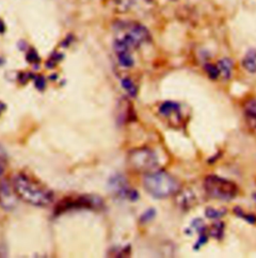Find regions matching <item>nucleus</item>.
Instances as JSON below:
<instances>
[{"label": "nucleus", "instance_id": "f257e3e1", "mask_svg": "<svg viewBox=\"0 0 256 258\" xmlns=\"http://www.w3.org/2000/svg\"><path fill=\"white\" fill-rule=\"evenodd\" d=\"M11 184L16 196L31 205L44 207L53 201L54 195L50 189L23 173L15 175Z\"/></svg>", "mask_w": 256, "mask_h": 258}, {"label": "nucleus", "instance_id": "f03ea898", "mask_svg": "<svg viewBox=\"0 0 256 258\" xmlns=\"http://www.w3.org/2000/svg\"><path fill=\"white\" fill-rule=\"evenodd\" d=\"M149 38V32L143 25L134 22L124 23L114 41V50L116 53L130 52L147 42Z\"/></svg>", "mask_w": 256, "mask_h": 258}, {"label": "nucleus", "instance_id": "7ed1b4c3", "mask_svg": "<svg viewBox=\"0 0 256 258\" xmlns=\"http://www.w3.org/2000/svg\"><path fill=\"white\" fill-rule=\"evenodd\" d=\"M145 190L155 198H166L178 192L177 180L165 171H152L145 175L143 179Z\"/></svg>", "mask_w": 256, "mask_h": 258}, {"label": "nucleus", "instance_id": "20e7f679", "mask_svg": "<svg viewBox=\"0 0 256 258\" xmlns=\"http://www.w3.org/2000/svg\"><path fill=\"white\" fill-rule=\"evenodd\" d=\"M204 188L209 196L224 201L233 199L238 194L234 182L217 175H208L204 180Z\"/></svg>", "mask_w": 256, "mask_h": 258}, {"label": "nucleus", "instance_id": "39448f33", "mask_svg": "<svg viewBox=\"0 0 256 258\" xmlns=\"http://www.w3.org/2000/svg\"><path fill=\"white\" fill-rule=\"evenodd\" d=\"M128 164L133 170L139 172H152L158 165V159L154 151L149 148H137L128 155Z\"/></svg>", "mask_w": 256, "mask_h": 258}, {"label": "nucleus", "instance_id": "423d86ee", "mask_svg": "<svg viewBox=\"0 0 256 258\" xmlns=\"http://www.w3.org/2000/svg\"><path fill=\"white\" fill-rule=\"evenodd\" d=\"M15 196L16 194L11 183H8L7 181H2L0 183V204L3 208H13L15 205Z\"/></svg>", "mask_w": 256, "mask_h": 258}, {"label": "nucleus", "instance_id": "0eeeda50", "mask_svg": "<svg viewBox=\"0 0 256 258\" xmlns=\"http://www.w3.org/2000/svg\"><path fill=\"white\" fill-rule=\"evenodd\" d=\"M243 111L245 120L248 126L251 129L256 130V99H248L243 105Z\"/></svg>", "mask_w": 256, "mask_h": 258}, {"label": "nucleus", "instance_id": "6e6552de", "mask_svg": "<svg viewBox=\"0 0 256 258\" xmlns=\"http://www.w3.org/2000/svg\"><path fill=\"white\" fill-rule=\"evenodd\" d=\"M176 202L182 209L188 210L196 204V197L190 189H185L178 192L176 196Z\"/></svg>", "mask_w": 256, "mask_h": 258}, {"label": "nucleus", "instance_id": "1a4fd4ad", "mask_svg": "<svg viewBox=\"0 0 256 258\" xmlns=\"http://www.w3.org/2000/svg\"><path fill=\"white\" fill-rule=\"evenodd\" d=\"M159 112L161 115L169 117L172 114H176V115H180V106L179 104L172 102V101H166L164 103L161 104V106L159 107Z\"/></svg>", "mask_w": 256, "mask_h": 258}, {"label": "nucleus", "instance_id": "9d476101", "mask_svg": "<svg viewBox=\"0 0 256 258\" xmlns=\"http://www.w3.org/2000/svg\"><path fill=\"white\" fill-rule=\"evenodd\" d=\"M217 66L219 68V71H220V74L228 79L231 75V71H232V67H233V62L229 59V58H223L221 60L218 61Z\"/></svg>", "mask_w": 256, "mask_h": 258}, {"label": "nucleus", "instance_id": "9b49d317", "mask_svg": "<svg viewBox=\"0 0 256 258\" xmlns=\"http://www.w3.org/2000/svg\"><path fill=\"white\" fill-rule=\"evenodd\" d=\"M242 66L249 71L250 73H255L256 72V52L253 50H250L246 56L243 58L242 61Z\"/></svg>", "mask_w": 256, "mask_h": 258}, {"label": "nucleus", "instance_id": "f8f14e48", "mask_svg": "<svg viewBox=\"0 0 256 258\" xmlns=\"http://www.w3.org/2000/svg\"><path fill=\"white\" fill-rule=\"evenodd\" d=\"M117 54V58L120 65H122L123 67H132L134 64V60L131 56L130 52H120V53H116Z\"/></svg>", "mask_w": 256, "mask_h": 258}, {"label": "nucleus", "instance_id": "ddd939ff", "mask_svg": "<svg viewBox=\"0 0 256 258\" xmlns=\"http://www.w3.org/2000/svg\"><path fill=\"white\" fill-rule=\"evenodd\" d=\"M121 85L122 87L126 90L128 94L132 97H135L137 95V87L135 86V84L132 82L131 79L129 78H123L121 80Z\"/></svg>", "mask_w": 256, "mask_h": 258}, {"label": "nucleus", "instance_id": "4468645a", "mask_svg": "<svg viewBox=\"0 0 256 258\" xmlns=\"http://www.w3.org/2000/svg\"><path fill=\"white\" fill-rule=\"evenodd\" d=\"M204 69L207 73V75L212 79L215 80L218 78V76L220 75V71L217 65L212 64V63H207L204 66Z\"/></svg>", "mask_w": 256, "mask_h": 258}, {"label": "nucleus", "instance_id": "2eb2a0df", "mask_svg": "<svg viewBox=\"0 0 256 258\" xmlns=\"http://www.w3.org/2000/svg\"><path fill=\"white\" fill-rule=\"evenodd\" d=\"M223 228H224V224L222 222L214 223L211 226V229H210L211 236H213L214 238L220 239L222 237V234H223Z\"/></svg>", "mask_w": 256, "mask_h": 258}, {"label": "nucleus", "instance_id": "dca6fc26", "mask_svg": "<svg viewBox=\"0 0 256 258\" xmlns=\"http://www.w3.org/2000/svg\"><path fill=\"white\" fill-rule=\"evenodd\" d=\"M223 214V212H220V211H217L215 209H213L212 207H208L206 210H205V215L210 218V219H216V218H219L221 217Z\"/></svg>", "mask_w": 256, "mask_h": 258}, {"label": "nucleus", "instance_id": "f3484780", "mask_svg": "<svg viewBox=\"0 0 256 258\" xmlns=\"http://www.w3.org/2000/svg\"><path fill=\"white\" fill-rule=\"evenodd\" d=\"M6 164H7V158L5 151L0 147V176L4 173L6 169Z\"/></svg>", "mask_w": 256, "mask_h": 258}, {"label": "nucleus", "instance_id": "a211bd4d", "mask_svg": "<svg viewBox=\"0 0 256 258\" xmlns=\"http://www.w3.org/2000/svg\"><path fill=\"white\" fill-rule=\"evenodd\" d=\"M234 211H235V213H236L239 217H243V218H245V220H247L249 223H252V224H253V223H255L256 217L254 215H245L239 207H236Z\"/></svg>", "mask_w": 256, "mask_h": 258}, {"label": "nucleus", "instance_id": "6ab92c4d", "mask_svg": "<svg viewBox=\"0 0 256 258\" xmlns=\"http://www.w3.org/2000/svg\"><path fill=\"white\" fill-rule=\"evenodd\" d=\"M192 226L201 234V233H205V230H206V227L204 225V222L201 220V219H195L193 222H192Z\"/></svg>", "mask_w": 256, "mask_h": 258}, {"label": "nucleus", "instance_id": "aec40b11", "mask_svg": "<svg viewBox=\"0 0 256 258\" xmlns=\"http://www.w3.org/2000/svg\"><path fill=\"white\" fill-rule=\"evenodd\" d=\"M34 83L38 90H43L45 88V79L43 76H36L34 78Z\"/></svg>", "mask_w": 256, "mask_h": 258}, {"label": "nucleus", "instance_id": "412c9836", "mask_svg": "<svg viewBox=\"0 0 256 258\" xmlns=\"http://www.w3.org/2000/svg\"><path fill=\"white\" fill-rule=\"evenodd\" d=\"M27 60L29 62H38L39 61V57L37 55V53L34 50H31L28 54H27Z\"/></svg>", "mask_w": 256, "mask_h": 258}, {"label": "nucleus", "instance_id": "4be33fe9", "mask_svg": "<svg viewBox=\"0 0 256 258\" xmlns=\"http://www.w3.org/2000/svg\"><path fill=\"white\" fill-rule=\"evenodd\" d=\"M207 241V236H206V234L205 233H201L200 234V237H199V239H198V241H197V243H196V245H195V249H198L202 244H204L205 242Z\"/></svg>", "mask_w": 256, "mask_h": 258}, {"label": "nucleus", "instance_id": "5701e85b", "mask_svg": "<svg viewBox=\"0 0 256 258\" xmlns=\"http://www.w3.org/2000/svg\"><path fill=\"white\" fill-rule=\"evenodd\" d=\"M154 215H155V211H154L153 209H150V210H148V211L146 212V214H144V215L142 216V220L147 221V220L153 218Z\"/></svg>", "mask_w": 256, "mask_h": 258}, {"label": "nucleus", "instance_id": "b1692460", "mask_svg": "<svg viewBox=\"0 0 256 258\" xmlns=\"http://www.w3.org/2000/svg\"><path fill=\"white\" fill-rule=\"evenodd\" d=\"M5 109H6V105H5V103H3V102H1V101H0V115H1V113H2Z\"/></svg>", "mask_w": 256, "mask_h": 258}, {"label": "nucleus", "instance_id": "393cba45", "mask_svg": "<svg viewBox=\"0 0 256 258\" xmlns=\"http://www.w3.org/2000/svg\"><path fill=\"white\" fill-rule=\"evenodd\" d=\"M4 31V25L2 23V21H0V33H2Z\"/></svg>", "mask_w": 256, "mask_h": 258}, {"label": "nucleus", "instance_id": "a878e982", "mask_svg": "<svg viewBox=\"0 0 256 258\" xmlns=\"http://www.w3.org/2000/svg\"><path fill=\"white\" fill-rule=\"evenodd\" d=\"M254 197H255V199H256V194H254ZM256 201V200H255Z\"/></svg>", "mask_w": 256, "mask_h": 258}]
</instances>
